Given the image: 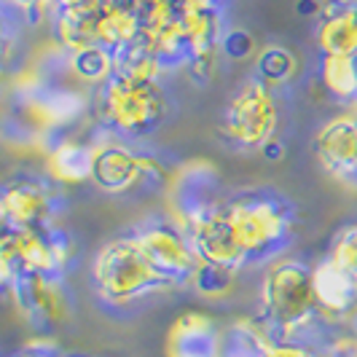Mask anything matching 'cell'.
I'll return each instance as SVG.
<instances>
[{
  "label": "cell",
  "instance_id": "obj_3",
  "mask_svg": "<svg viewBox=\"0 0 357 357\" xmlns=\"http://www.w3.org/2000/svg\"><path fill=\"white\" fill-rule=\"evenodd\" d=\"M91 280L97 287V296L113 306H126L151 293L172 287L151 266V261L145 258L132 234L119 236L107 242L105 248H100L91 264Z\"/></svg>",
  "mask_w": 357,
  "mask_h": 357
},
{
  "label": "cell",
  "instance_id": "obj_7",
  "mask_svg": "<svg viewBox=\"0 0 357 357\" xmlns=\"http://www.w3.org/2000/svg\"><path fill=\"white\" fill-rule=\"evenodd\" d=\"M151 261V266L159 271L169 285H191L194 271L199 266V252L191 236L172 220H153L145 223L132 234Z\"/></svg>",
  "mask_w": 357,
  "mask_h": 357
},
{
  "label": "cell",
  "instance_id": "obj_23",
  "mask_svg": "<svg viewBox=\"0 0 357 357\" xmlns=\"http://www.w3.org/2000/svg\"><path fill=\"white\" fill-rule=\"evenodd\" d=\"M296 73H298V62L285 46H266V49H261L258 59H255V78L264 81L268 89L293 81Z\"/></svg>",
  "mask_w": 357,
  "mask_h": 357
},
{
  "label": "cell",
  "instance_id": "obj_4",
  "mask_svg": "<svg viewBox=\"0 0 357 357\" xmlns=\"http://www.w3.org/2000/svg\"><path fill=\"white\" fill-rule=\"evenodd\" d=\"M167 113V100L159 84L135 86L110 78L91 91V116L105 132L140 140L156 132Z\"/></svg>",
  "mask_w": 357,
  "mask_h": 357
},
{
  "label": "cell",
  "instance_id": "obj_2",
  "mask_svg": "<svg viewBox=\"0 0 357 357\" xmlns=\"http://www.w3.org/2000/svg\"><path fill=\"white\" fill-rule=\"evenodd\" d=\"M261 320L274 341H301L320 320L314 296V266L298 258L268 264L261 280Z\"/></svg>",
  "mask_w": 357,
  "mask_h": 357
},
{
  "label": "cell",
  "instance_id": "obj_25",
  "mask_svg": "<svg viewBox=\"0 0 357 357\" xmlns=\"http://www.w3.org/2000/svg\"><path fill=\"white\" fill-rule=\"evenodd\" d=\"M328 258L339 268H344V271L357 282V223L344 226V229L333 236Z\"/></svg>",
  "mask_w": 357,
  "mask_h": 357
},
{
  "label": "cell",
  "instance_id": "obj_18",
  "mask_svg": "<svg viewBox=\"0 0 357 357\" xmlns=\"http://www.w3.org/2000/svg\"><path fill=\"white\" fill-rule=\"evenodd\" d=\"M274 336L261 317H242L223 328L220 333V355L218 357H266Z\"/></svg>",
  "mask_w": 357,
  "mask_h": 357
},
{
  "label": "cell",
  "instance_id": "obj_27",
  "mask_svg": "<svg viewBox=\"0 0 357 357\" xmlns=\"http://www.w3.org/2000/svg\"><path fill=\"white\" fill-rule=\"evenodd\" d=\"M266 357H322L306 341H274L268 347Z\"/></svg>",
  "mask_w": 357,
  "mask_h": 357
},
{
  "label": "cell",
  "instance_id": "obj_8",
  "mask_svg": "<svg viewBox=\"0 0 357 357\" xmlns=\"http://www.w3.org/2000/svg\"><path fill=\"white\" fill-rule=\"evenodd\" d=\"M167 191H169V220L178 223L185 234H191L207 215H213L218 207L226 204L218 199L220 180L213 164L207 161H188L178 167Z\"/></svg>",
  "mask_w": 357,
  "mask_h": 357
},
{
  "label": "cell",
  "instance_id": "obj_30",
  "mask_svg": "<svg viewBox=\"0 0 357 357\" xmlns=\"http://www.w3.org/2000/svg\"><path fill=\"white\" fill-rule=\"evenodd\" d=\"M97 3H102V0H54L56 11H62V8H84V6H97Z\"/></svg>",
  "mask_w": 357,
  "mask_h": 357
},
{
  "label": "cell",
  "instance_id": "obj_12",
  "mask_svg": "<svg viewBox=\"0 0 357 357\" xmlns=\"http://www.w3.org/2000/svg\"><path fill=\"white\" fill-rule=\"evenodd\" d=\"M91 183L105 194H129L132 188H140L143 183V167H140V151H132L121 143L102 140L94 145V169Z\"/></svg>",
  "mask_w": 357,
  "mask_h": 357
},
{
  "label": "cell",
  "instance_id": "obj_29",
  "mask_svg": "<svg viewBox=\"0 0 357 357\" xmlns=\"http://www.w3.org/2000/svg\"><path fill=\"white\" fill-rule=\"evenodd\" d=\"M180 11H223V0H180Z\"/></svg>",
  "mask_w": 357,
  "mask_h": 357
},
{
  "label": "cell",
  "instance_id": "obj_14",
  "mask_svg": "<svg viewBox=\"0 0 357 357\" xmlns=\"http://www.w3.org/2000/svg\"><path fill=\"white\" fill-rule=\"evenodd\" d=\"M317 312L325 322H344L357 317V282L328 255L314 266Z\"/></svg>",
  "mask_w": 357,
  "mask_h": 357
},
{
  "label": "cell",
  "instance_id": "obj_1",
  "mask_svg": "<svg viewBox=\"0 0 357 357\" xmlns=\"http://www.w3.org/2000/svg\"><path fill=\"white\" fill-rule=\"evenodd\" d=\"M234 234L245 250L248 266L274 264L285 258L296 239V210L271 188H250L226 202Z\"/></svg>",
  "mask_w": 357,
  "mask_h": 357
},
{
  "label": "cell",
  "instance_id": "obj_26",
  "mask_svg": "<svg viewBox=\"0 0 357 357\" xmlns=\"http://www.w3.org/2000/svg\"><path fill=\"white\" fill-rule=\"evenodd\" d=\"M220 54L229 56V59H248V56L255 54V38L248 30H242V27H234L229 33H223Z\"/></svg>",
  "mask_w": 357,
  "mask_h": 357
},
{
  "label": "cell",
  "instance_id": "obj_20",
  "mask_svg": "<svg viewBox=\"0 0 357 357\" xmlns=\"http://www.w3.org/2000/svg\"><path fill=\"white\" fill-rule=\"evenodd\" d=\"M164 73L159 54L153 52V46L137 38L132 46H126L124 52L116 54V70L113 78L124 81V84H135V86H148V84H156L159 75Z\"/></svg>",
  "mask_w": 357,
  "mask_h": 357
},
{
  "label": "cell",
  "instance_id": "obj_24",
  "mask_svg": "<svg viewBox=\"0 0 357 357\" xmlns=\"http://www.w3.org/2000/svg\"><path fill=\"white\" fill-rule=\"evenodd\" d=\"M236 274H239V268L199 261L197 271H194V280H191V287H194L197 296L215 301V298H223V296L231 293L234 285H236Z\"/></svg>",
  "mask_w": 357,
  "mask_h": 357
},
{
  "label": "cell",
  "instance_id": "obj_11",
  "mask_svg": "<svg viewBox=\"0 0 357 357\" xmlns=\"http://www.w3.org/2000/svg\"><path fill=\"white\" fill-rule=\"evenodd\" d=\"M314 153L333 178L357 188V116L344 113L322 124L314 137Z\"/></svg>",
  "mask_w": 357,
  "mask_h": 357
},
{
  "label": "cell",
  "instance_id": "obj_13",
  "mask_svg": "<svg viewBox=\"0 0 357 357\" xmlns=\"http://www.w3.org/2000/svg\"><path fill=\"white\" fill-rule=\"evenodd\" d=\"M188 236H191V242H194L202 261L218 264V266L239 268V271L248 266V258H245V250H242V245H239V239L234 234L226 204L218 207L213 215H207Z\"/></svg>",
  "mask_w": 357,
  "mask_h": 357
},
{
  "label": "cell",
  "instance_id": "obj_15",
  "mask_svg": "<svg viewBox=\"0 0 357 357\" xmlns=\"http://www.w3.org/2000/svg\"><path fill=\"white\" fill-rule=\"evenodd\" d=\"M220 328L204 312H183L169 331L164 355L167 357H218L220 355Z\"/></svg>",
  "mask_w": 357,
  "mask_h": 357
},
{
  "label": "cell",
  "instance_id": "obj_21",
  "mask_svg": "<svg viewBox=\"0 0 357 357\" xmlns=\"http://www.w3.org/2000/svg\"><path fill=\"white\" fill-rule=\"evenodd\" d=\"M113 70H116V54L102 49L100 43H91V46H84L70 54V75L91 89L110 81Z\"/></svg>",
  "mask_w": 357,
  "mask_h": 357
},
{
  "label": "cell",
  "instance_id": "obj_6",
  "mask_svg": "<svg viewBox=\"0 0 357 357\" xmlns=\"http://www.w3.org/2000/svg\"><path fill=\"white\" fill-rule=\"evenodd\" d=\"M280 126V107L274 91L264 81L250 78L229 100L223 113V132L229 143L245 151H261L274 140Z\"/></svg>",
  "mask_w": 357,
  "mask_h": 357
},
{
  "label": "cell",
  "instance_id": "obj_31",
  "mask_svg": "<svg viewBox=\"0 0 357 357\" xmlns=\"http://www.w3.org/2000/svg\"><path fill=\"white\" fill-rule=\"evenodd\" d=\"M355 62H357V56H355ZM355 105H357V102H355Z\"/></svg>",
  "mask_w": 357,
  "mask_h": 357
},
{
  "label": "cell",
  "instance_id": "obj_5",
  "mask_svg": "<svg viewBox=\"0 0 357 357\" xmlns=\"http://www.w3.org/2000/svg\"><path fill=\"white\" fill-rule=\"evenodd\" d=\"M73 258V242L65 231H54L52 226L6 231L0 245V271L3 285L8 287L24 274L62 277Z\"/></svg>",
  "mask_w": 357,
  "mask_h": 357
},
{
  "label": "cell",
  "instance_id": "obj_16",
  "mask_svg": "<svg viewBox=\"0 0 357 357\" xmlns=\"http://www.w3.org/2000/svg\"><path fill=\"white\" fill-rule=\"evenodd\" d=\"M317 46L322 56H357V0H322Z\"/></svg>",
  "mask_w": 357,
  "mask_h": 357
},
{
  "label": "cell",
  "instance_id": "obj_19",
  "mask_svg": "<svg viewBox=\"0 0 357 357\" xmlns=\"http://www.w3.org/2000/svg\"><path fill=\"white\" fill-rule=\"evenodd\" d=\"M97 6H84V8H62L54 14V40L62 46V52H78L84 46L97 43Z\"/></svg>",
  "mask_w": 357,
  "mask_h": 357
},
{
  "label": "cell",
  "instance_id": "obj_17",
  "mask_svg": "<svg viewBox=\"0 0 357 357\" xmlns=\"http://www.w3.org/2000/svg\"><path fill=\"white\" fill-rule=\"evenodd\" d=\"M46 169L56 183L62 185H78L91 180L94 169V145L75 143V140H59L46 153Z\"/></svg>",
  "mask_w": 357,
  "mask_h": 357
},
{
  "label": "cell",
  "instance_id": "obj_28",
  "mask_svg": "<svg viewBox=\"0 0 357 357\" xmlns=\"http://www.w3.org/2000/svg\"><path fill=\"white\" fill-rule=\"evenodd\" d=\"M6 6H11L14 11H19L30 22H40L43 14L54 6V0H6Z\"/></svg>",
  "mask_w": 357,
  "mask_h": 357
},
{
  "label": "cell",
  "instance_id": "obj_10",
  "mask_svg": "<svg viewBox=\"0 0 357 357\" xmlns=\"http://www.w3.org/2000/svg\"><path fill=\"white\" fill-rule=\"evenodd\" d=\"M14 293L24 317L36 325H59L70 317V298L62 285V277H43V274H24L6 287Z\"/></svg>",
  "mask_w": 357,
  "mask_h": 357
},
{
  "label": "cell",
  "instance_id": "obj_9",
  "mask_svg": "<svg viewBox=\"0 0 357 357\" xmlns=\"http://www.w3.org/2000/svg\"><path fill=\"white\" fill-rule=\"evenodd\" d=\"M0 215H3L6 231H27V229L52 226L54 194L43 180H8L0 197Z\"/></svg>",
  "mask_w": 357,
  "mask_h": 357
},
{
  "label": "cell",
  "instance_id": "obj_22",
  "mask_svg": "<svg viewBox=\"0 0 357 357\" xmlns=\"http://www.w3.org/2000/svg\"><path fill=\"white\" fill-rule=\"evenodd\" d=\"M320 81L325 91L339 102H357V62L355 56H322Z\"/></svg>",
  "mask_w": 357,
  "mask_h": 357
}]
</instances>
